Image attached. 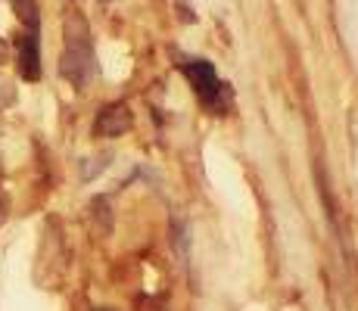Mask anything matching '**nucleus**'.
<instances>
[{
    "mask_svg": "<svg viewBox=\"0 0 358 311\" xmlns=\"http://www.w3.org/2000/svg\"><path fill=\"white\" fill-rule=\"evenodd\" d=\"M59 72L66 75L72 85H85L94 72V50H91V34L81 16H69L66 19V50L63 62H59Z\"/></svg>",
    "mask_w": 358,
    "mask_h": 311,
    "instance_id": "1",
    "label": "nucleus"
},
{
    "mask_svg": "<svg viewBox=\"0 0 358 311\" xmlns=\"http://www.w3.org/2000/svg\"><path fill=\"white\" fill-rule=\"evenodd\" d=\"M181 72L187 75L190 87L196 91V96L206 103L209 109H218L222 106V94H224V85L222 78H218L215 66L206 59H184L181 62Z\"/></svg>",
    "mask_w": 358,
    "mask_h": 311,
    "instance_id": "2",
    "label": "nucleus"
},
{
    "mask_svg": "<svg viewBox=\"0 0 358 311\" xmlns=\"http://www.w3.org/2000/svg\"><path fill=\"white\" fill-rule=\"evenodd\" d=\"M134 124V115H131L128 103H109L97 113V122H94V134L97 137H122L131 131Z\"/></svg>",
    "mask_w": 358,
    "mask_h": 311,
    "instance_id": "3",
    "label": "nucleus"
},
{
    "mask_svg": "<svg viewBox=\"0 0 358 311\" xmlns=\"http://www.w3.org/2000/svg\"><path fill=\"white\" fill-rule=\"evenodd\" d=\"M19 75L25 81L41 78V47H38V31H25L19 38Z\"/></svg>",
    "mask_w": 358,
    "mask_h": 311,
    "instance_id": "4",
    "label": "nucleus"
},
{
    "mask_svg": "<svg viewBox=\"0 0 358 311\" xmlns=\"http://www.w3.org/2000/svg\"><path fill=\"white\" fill-rule=\"evenodd\" d=\"M13 10H16L19 22H22L25 29H29V31H38L41 13H38V3H34V0H16V3H13Z\"/></svg>",
    "mask_w": 358,
    "mask_h": 311,
    "instance_id": "5",
    "label": "nucleus"
},
{
    "mask_svg": "<svg viewBox=\"0 0 358 311\" xmlns=\"http://www.w3.org/2000/svg\"><path fill=\"white\" fill-rule=\"evenodd\" d=\"M91 218L100 224V233H109V227H113V215H109V203L103 196L91 203Z\"/></svg>",
    "mask_w": 358,
    "mask_h": 311,
    "instance_id": "6",
    "label": "nucleus"
},
{
    "mask_svg": "<svg viewBox=\"0 0 358 311\" xmlns=\"http://www.w3.org/2000/svg\"><path fill=\"white\" fill-rule=\"evenodd\" d=\"M6 218H10V196L0 190V224H3Z\"/></svg>",
    "mask_w": 358,
    "mask_h": 311,
    "instance_id": "7",
    "label": "nucleus"
},
{
    "mask_svg": "<svg viewBox=\"0 0 358 311\" xmlns=\"http://www.w3.org/2000/svg\"><path fill=\"white\" fill-rule=\"evenodd\" d=\"M3 59H6V44L0 41V62H3Z\"/></svg>",
    "mask_w": 358,
    "mask_h": 311,
    "instance_id": "8",
    "label": "nucleus"
},
{
    "mask_svg": "<svg viewBox=\"0 0 358 311\" xmlns=\"http://www.w3.org/2000/svg\"><path fill=\"white\" fill-rule=\"evenodd\" d=\"M0 175H3V168H0Z\"/></svg>",
    "mask_w": 358,
    "mask_h": 311,
    "instance_id": "9",
    "label": "nucleus"
},
{
    "mask_svg": "<svg viewBox=\"0 0 358 311\" xmlns=\"http://www.w3.org/2000/svg\"><path fill=\"white\" fill-rule=\"evenodd\" d=\"M100 311H106V308H100Z\"/></svg>",
    "mask_w": 358,
    "mask_h": 311,
    "instance_id": "10",
    "label": "nucleus"
}]
</instances>
